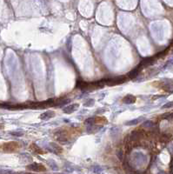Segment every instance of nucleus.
I'll list each match as a JSON object with an SVG mask.
<instances>
[{"mask_svg": "<svg viewBox=\"0 0 173 174\" xmlns=\"http://www.w3.org/2000/svg\"><path fill=\"white\" fill-rule=\"evenodd\" d=\"M125 81V77H114V78L103 79V82L105 83V85H117L124 83Z\"/></svg>", "mask_w": 173, "mask_h": 174, "instance_id": "f257e3e1", "label": "nucleus"}, {"mask_svg": "<svg viewBox=\"0 0 173 174\" xmlns=\"http://www.w3.org/2000/svg\"><path fill=\"white\" fill-rule=\"evenodd\" d=\"M27 169L30 171H46V168L44 166H43L41 164H37V163H33L31 165H29L27 166Z\"/></svg>", "mask_w": 173, "mask_h": 174, "instance_id": "f03ea898", "label": "nucleus"}, {"mask_svg": "<svg viewBox=\"0 0 173 174\" xmlns=\"http://www.w3.org/2000/svg\"><path fill=\"white\" fill-rule=\"evenodd\" d=\"M78 108H79V104H72V105H66L64 108H63V111L66 114H71V113L77 111Z\"/></svg>", "mask_w": 173, "mask_h": 174, "instance_id": "7ed1b4c3", "label": "nucleus"}, {"mask_svg": "<svg viewBox=\"0 0 173 174\" xmlns=\"http://www.w3.org/2000/svg\"><path fill=\"white\" fill-rule=\"evenodd\" d=\"M123 103L126 104V105H131V104H134L136 102V97H134L133 95L128 94L126 96L123 97L122 99Z\"/></svg>", "mask_w": 173, "mask_h": 174, "instance_id": "20e7f679", "label": "nucleus"}, {"mask_svg": "<svg viewBox=\"0 0 173 174\" xmlns=\"http://www.w3.org/2000/svg\"><path fill=\"white\" fill-rule=\"evenodd\" d=\"M53 117H55L54 111H45V112H43L42 114L40 115L39 117H40V119H42V120H49Z\"/></svg>", "mask_w": 173, "mask_h": 174, "instance_id": "39448f33", "label": "nucleus"}, {"mask_svg": "<svg viewBox=\"0 0 173 174\" xmlns=\"http://www.w3.org/2000/svg\"><path fill=\"white\" fill-rule=\"evenodd\" d=\"M89 86H90V83H87V82H84L83 80H78L76 84V87L80 90H86V89H89Z\"/></svg>", "mask_w": 173, "mask_h": 174, "instance_id": "423d86ee", "label": "nucleus"}, {"mask_svg": "<svg viewBox=\"0 0 173 174\" xmlns=\"http://www.w3.org/2000/svg\"><path fill=\"white\" fill-rule=\"evenodd\" d=\"M50 146H51V151H53L54 153H56V154H59V153H61L63 151L62 148L59 146H57V144H55V143H51Z\"/></svg>", "mask_w": 173, "mask_h": 174, "instance_id": "0eeeda50", "label": "nucleus"}, {"mask_svg": "<svg viewBox=\"0 0 173 174\" xmlns=\"http://www.w3.org/2000/svg\"><path fill=\"white\" fill-rule=\"evenodd\" d=\"M94 103H95V100L92 99V98H89L87 101H85L84 103V105L85 107H91V106H93Z\"/></svg>", "mask_w": 173, "mask_h": 174, "instance_id": "6e6552de", "label": "nucleus"}, {"mask_svg": "<svg viewBox=\"0 0 173 174\" xmlns=\"http://www.w3.org/2000/svg\"><path fill=\"white\" fill-rule=\"evenodd\" d=\"M142 118H143V117H138V118H136V119L132 120V121H128V122L126 123V125H137V124H138V123L140 122L141 120H142Z\"/></svg>", "mask_w": 173, "mask_h": 174, "instance_id": "1a4fd4ad", "label": "nucleus"}, {"mask_svg": "<svg viewBox=\"0 0 173 174\" xmlns=\"http://www.w3.org/2000/svg\"><path fill=\"white\" fill-rule=\"evenodd\" d=\"M31 150H32V151H34V152H35L36 151H37V153L43 154V151H41V150H40V149L38 148V147H37V146H36L35 144H32V145H31Z\"/></svg>", "mask_w": 173, "mask_h": 174, "instance_id": "9d476101", "label": "nucleus"}, {"mask_svg": "<svg viewBox=\"0 0 173 174\" xmlns=\"http://www.w3.org/2000/svg\"><path fill=\"white\" fill-rule=\"evenodd\" d=\"M10 134L12 135V136L21 137V136H23L24 135V132L23 131H11V132H10Z\"/></svg>", "mask_w": 173, "mask_h": 174, "instance_id": "9b49d317", "label": "nucleus"}, {"mask_svg": "<svg viewBox=\"0 0 173 174\" xmlns=\"http://www.w3.org/2000/svg\"><path fill=\"white\" fill-rule=\"evenodd\" d=\"M162 117L164 118V119H171L173 117V113H170V114H165V115H163Z\"/></svg>", "mask_w": 173, "mask_h": 174, "instance_id": "f8f14e48", "label": "nucleus"}, {"mask_svg": "<svg viewBox=\"0 0 173 174\" xmlns=\"http://www.w3.org/2000/svg\"><path fill=\"white\" fill-rule=\"evenodd\" d=\"M170 107H173V101H172V102H169V103L165 104V105L163 106L162 108H163V109H167V108H170Z\"/></svg>", "mask_w": 173, "mask_h": 174, "instance_id": "ddd939ff", "label": "nucleus"}, {"mask_svg": "<svg viewBox=\"0 0 173 174\" xmlns=\"http://www.w3.org/2000/svg\"><path fill=\"white\" fill-rule=\"evenodd\" d=\"M143 126H147V127H150V126H153V123L151 121H146L145 123L143 124Z\"/></svg>", "mask_w": 173, "mask_h": 174, "instance_id": "4468645a", "label": "nucleus"}, {"mask_svg": "<svg viewBox=\"0 0 173 174\" xmlns=\"http://www.w3.org/2000/svg\"><path fill=\"white\" fill-rule=\"evenodd\" d=\"M0 128H1V126H0Z\"/></svg>", "mask_w": 173, "mask_h": 174, "instance_id": "2eb2a0df", "label": "nucleus"}]
</instances>
